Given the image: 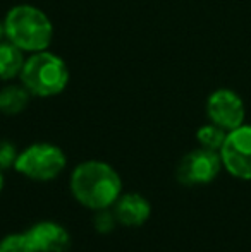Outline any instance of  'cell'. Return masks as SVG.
Listing matches in <instances>:
<instances>
[{
    "mask_svg": "<svg viewBox=\"0 0 251 252\" xmlns=\"http://www.w3.org/2000/svg\"><path fill=\"white\" fill-rule=\"evenodd\" d=\"M71 192L90 209H108L122 194V180L108 163L90 159L74 168Z\"/></svg>",
    "mask_w": 251,
    "mask_h": 252,
    "instance_id": "obj_1",
    "label": "cell"
},
{
    "mask_svg": "<svg viewBox=\"0 0 251 252\" xmlns=\"http://www.w3.org/2000/svg\"><path fill=\"white\" fill-rule=\"evenodd\" d=\"M3 26L10 43L26 52H43L54 36V26L47 14L31 5H17L10 9Z\"/></svg>",
    "mask_w": 251,
    "mask_h": 252,
    "instance_id": "obj_2",
    "label": "cell"
},
{
    "mask_svg": "<svg viewBox=\"0 0 251 252\" xmlns=\"http://www.w3.org/2000/svg\"><path fill=\"white\" fill-rule=\"evenodd\" d=\"M21 81L35 96H55L66 90L69 83V69L61 57L47 52H36L24 62Z\"/></svg>",
    "mask_w": 251,
    "mask_h": 252,
    "instance_id": "obj_3",
    "label": "cell"
},
{
    "mask_svg": "<svg viewBox=\"0 0 251 252\" xmlns=\"http://www.w3.org/2000/svg\"><path fill=\"white\" fill-rule=\"evenodd\" d=\"M67 158L64 151L55 144L36 143L19 153L16 159V172L33 180H52L61 175L66 168Z\"/></svg>",
    "mask_w": 251,
    "mask_h": 252,
    "instance_id": "obj_4",
    "label": "cell"
},
{
    "mask_svg": "<svg viewBox=\"0 0 251 252\" xmlns=\"http://www.w3.org/2000/svg\"><path fill=\"white\" fill-rule=\"evenodd\" d=\"M224 168L232 177L251 180V126H239L227 132L224 146L220 148Z\"/></svg>",
    "mask_w": 251,
    "mask_h": 252,
    "instance_id": "obj_5",
    "label": "cell"
},
{
    "mask_svg": "<svg viewBox=\"0 0 251 252\" xmlns=\"http://www.w3.org/2000/svg\"><path fill=\"white\" fill-rule=\"evenodd\" d=\"M222 158L218 151L212 150H194L188 153L179 161L178 180L184 186H205L217 179L222 168Z\"/></svg>",
    "mask_w": 251,
    "mask_h": 252,
    "instance_id": "obj_6",
    "label": "cell"
},
{
    "mask_svg": "<svg viewBox=\"0 0 251 252\" xmlns=\"http://www.w3.org/2000/svg\"><path fill=\"white\" fill-rule=\"evenodd\" d=\"M207 115L212 124L229 132L245 124V103L232 90H217L208 96Z\"/></svg>",
    "mask_w": 251,
    "mask_h": 252,
    "instance_id": "obj_7",
    "label": "cell"
},
{
    "mask_svg": "<svg viewBox=\"0 0 251 252\" xmlns=\"http://www.w3.org/2000/svg\"><path fill=\"white\" fill-rule=\"evenodd\" d=\"M24 233L33 246L35 252H66L69 249V232L55 221L35 223Z\"/></svg>",
    "mask_w": 251,
    "mask_h": 252,
    "instance_id": "obj_8",
    "label": "cell"
},
{
    "mask_svg": "<svg viewBox=\"0 0 251 252\" xmlns=\"http://www.w3.org/2000/svg\"><path fill=\"white\" fill-rule=\"evenodd\" d=\"M114 215L119 223L126 226H141L148 221L151 215V206L141 194H121L114 204Z\"/></svg>",
    "mask_w": 251,
    "mask_h": 252,
    "instance_id": "obj_9",
    "label": "cell"
},
{
    "mask_svg": "<svg viewBox=\"0 0 251 252\" xmlns=\"http://www.w3.org/2000/svg\"><path fill=\"white\" fill-rule=\"evenodd\" d=\"M24 59L21 48L12 43H0V79L7 81L21 74Z\"/></svg>",
    "mask_w": 251,
    "mask_h": 252,
    "instance_id": "obj_10",
    "label": "cell"
},
{
    "mask_svg": "<svg viewBox=\"0 0 251 252\" xmlns=\"http://www.w3.org/2000/svg\"><path fill=\"white\" fill-rule=\"evenodd\" d=\"M30 101V91L26 88L7 86L0 91V112L5 115H16L26 108Z\"/></svg>",
    "mask_w": 251,
    "mask_h": 252,
    "instance_id": "obj_11",
    "label": "cell"
},
{
    "mask_svg": "<svg viewBox=\"0 0 251 252\" xmlns=\"http://www.w3.org/2000/svg\"><path fill=\"white\" fill-rule=\"evenodd\" d=\"M225 137H227V130L215 126V124H208V126L200 127L196 132V139L200 143V146L212 151H220V148L224 146Z\"/></svg>",
    "mask_w": 251,
    "mask_h": 252,
    "instance_id": "obj_12",
    "label": "cell"
},
{
    "mask_svg": "<svg viewBox=\"0 0 251 252\" xmlns=\"http://www.w3.org/2000/svg\"><path fill=\"white\" fill-rule=\"evenodd\" d=\"M0 252H35L26 233H10L0 240Z\"/></svg>",
    "mask_w": 251,
    "mask_h": 252,
    "instance_id": "obj_13",
    "label": "cell"
},
{
    "mask_svg": "<svg viewBox=\"0 0 251 252\" xmlns=\"http://www.w3.org/2000/svg\"><path fill=\"white\" fill-rule=\"evenodd\" d=\"M115 221H117L115 215L108 213L107 209H98V213L95 215V218H93L95 228H97L100 233L112 232V230H114V226H115Z\"/></svg>",
    "mask_w": 251,
    "mask_h": 252,
    "instance_id": "obj_14",
    "label": "cell"
},
{
    "mask_svg": "<svg viewBox=\"0 0 251 252\" xmlns=\"http://www.w3.org/2000/svg\"><path fill=\"white\" fill-rule=\"evenodd\" d=\"M19 156V153L16 151L12 143L9 141H2L0 143V170L10 168V166L16 165V159Z\"/></svg>",
    "mask_w": 251,
    "mask_h": 252,
    "instance_id": "obj_15",
    "label": "cell"
},
{
    "mask_svg": "<svg viewBox=\"0 0 251 252\" xmlns=\"http://www.w3.org/2000/svg\"><path fill=\"white\" fill-rule=\"evenodd\" d=\"M3 36H5V26H3V23H0V41Z\"/></svg>",
    "mask_w": 251,
    "mask_h": 252,
    "instance_id": "obj_16",
    "label": "cell"
},
{
    "mask_svg": "<svg viewBox=\"0 0 251 252\" xmlns=\"http://www.w3.org/2000/svg\"><path fill=\"white\" fill-rule=\"evenodd\" d=\"M2 189H3V175L0 173V192H2Z\"/></svg>",
    "mask_w": 251,
    "mask_h": 252,
    "instance_id": "obj_17",
    "label": "cell"
}]
</instances>
